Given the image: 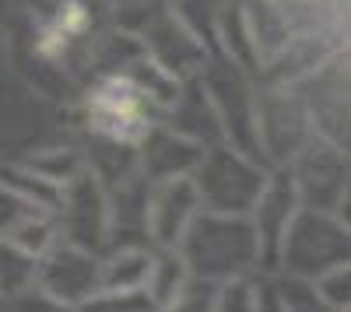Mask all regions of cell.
Returning a JSON list of instances; mask_svg holds the SVG:
<instances>
[{"label": "cell", "instance_id": "obj_1", "mask_svg": "<svg viewBox=\"0 0 351 312\" xmlns=\"http://www.w3.org/2000/svg\"><path fill=\"white\" fill-rule=\"evenodd\" d=\"M183 260L190 263L193 277L200 281H225L263 274V242L253 218H232V214H211L200 211V218L190 224V232L180 242Z\"/></svg>", "mask_w": 351, "mask_h": 312}, {"label": "cell", "instance_id": "obj_2", "mask_svg": "<svg viewBox=\"0 0 351 312\" xmlns=\"http://www.w3.org/2000/svg\"><path fill=\"white\" fill-rule=\"evenodd\" d=\"M193 183H197L204 211L253 218L263 190L271 183V168L236 148L218 144V148H208L200 168L193 172Z\"/></svg>", "mask_w": 351, "mask_h": 312}, {"label": "cell", "instance_id": "obj_3", "mask_svg": "<svg viewBox=\"0 0 351 312\" xmlns=\"http://www.w3.org/2000/svg\"><path fill=\"white\" fill-rule=\"evenodd\" d=\"M348 263H351V232L344 229V221L337 214L302 207L281 242L274 274L324 281L327 274H334Z\"/></svg>", "mask_w": 351, "mask_h": 312}, {"label": "cell", "instance_id": "obj_4", "mask_svg": "<svg viewBox=\"0 0 351 312\" xmlns=\"http://www.w3.org/2000/svg\"><path fill=\"white\" fill-rule=\"evenodd\" d=\"M200 84L218 112L225 144L256 161H267V155H263V130H260V99L250 92L246 70L225 56V60L208 64L200 70Z\"/></svg>", "mask_w": 351, "mask_h": 312}, {"label": "cell", "instance_id": "obj_5", "mask_svg": "<svg viewBox=\"0 0 351 312\" xmlns=\"http://www.w3.org/2000/svg\"><path fill=\"white\" fill-rule=\"evenodd\" d=\"M152 105L155 102L137 88L130 74H109L88 95V127L95 130L99 140L141 151L155 130V120L148 112Z\"/></svg>", "mask_w": 351, "mask_h": 312}, {"label": "cell", "instance_id": "obj_6", "mask_svg": "<svg viewBox=\"0 0 351 312\" xmlns=\"http://www.w3.org/2000/svg\"><path fill=\"white\" fill-rule=\"evenodd\" d=\"M60 235L64 242L88 249L95 257H106L112 249V211H109V196L106 186L92 176L81 172L67 193H64V207H60Z\"/></svg>", "mask_w": 351, "mask_h": 312}, {"label": "cell", "instance_id": "obj_7", "mask_svg": "<svg viewBox=\"0 0 351 312\" xmlns=\"http://www.w3.org/2000/svg\"><path fill=\"white\" fill-rule=\"evenodd\" d=\"M288 168H291V176H295L302 207L337 214L344 193L351 186V158L344 151H337L330 140H324L316 133Z\"/></svg>", "mask_w": 351, "mask_h": 312}, {"label": "cell", "instance_id": "obj_8", "mask_svg": "<svg viewBox=\"0 0 351 312\" xmlns=\"http://www.w3.org/2000/svg\"><path fill=\"white\" fill-rule=\"evenodd\" d=\"M102 291V257L60 242L39 260V295L77 312Z\"/></svg>", "mask_w": 351, "mask_h": 312}, {"label": "cell", "instance_id": "obj_9", "mask_svg": "<svg viewBox=\"0 0 351 312\" xmlns=\"http://www.w3.org/2000/svg\"><path fill=\"white\" fill-rule=\"evenodd\" d=\"M302 211V196H299V186H295V176L291 168H274L271 172V183L263 190L260 204L253 211V224L260 232V242H263V274H274L278 270V252H281V242L291 229V221L299 218Z\"/></svg>", "mask_w": 351, "mask_h": 312}, {"label": "cell", "instance_id": "obj_10", "mask_svg": "<svg viewBox=\"0 0 351 312\" xmlns=\"http://www.w3.org/2000/svg\"><path fill=\"white\" fill-rule=\"evenodd\" d=\"M204 204L193 176L155 183L152 190V242L155 249H180L190 224L200 218Z\"/></svg>", "mask_w": 351, "mask_h": 312}, {"label": "cell", "instance_id": "obj_11", "mask_svg": "<svg viewBox=\"0 0 351 312\" xmlns=\"http://www.w3.org/2000/svg\"><path fill=\"white\" fill-rule=\"evenodd\" d=\"M208 148L197 140L176 133L172 127H155L152 137L141 148V172L152 183H169V179H186L193 176Z\"/></svg>", "mask_w": 351, "mask_h": 312}, {"label": "cell", "instance_id": "obj_12", "mask_svg": "<svg viewBox=\"0 0 351 312\" xmlns=\"http://www.w3.org/2000/svg\"><path fill=\"white\" fill-rule=\"evenodd\" d=\"M155 249H112L102 257V291H148Z\"/></svg>", "mask_w": 351, "mask_h": 312}, {"label": "cell", "instance_id": "obj_13", "mask_svg": "<svg viewBox=\"0 0 351 312\" xmlns=\"http://www.w3.org/2000/svg\"><path fill=\"white\" fill-rule=\"evenodd\" d=\"M193 281L190 263L183 260L180 249H155V267H152V281H148V295L155 302V309H169L180 291Z\"/></svg>", "mask_w": 351, "mask_h": 312}, {"label": "cell", "instance_id": "obj_14", "mask_svg": "<svg viewBox=\"0 0 351 312\" xmlns=\"http://www.w3.org/2000/svg\"><path fill=\"white\" fill-rule=\"evenodd\" d=\"M278 281V295L285 302L288 312H337L327 295L319 291L316 281H302V277H285V274H274Z\"/></svg>", "mask_w": 351, "mask_h": 312}, {"label": "cell", "instance_id": "obj_15", "mask_svg": "<svg viewBox=\"0 0 351 312\" xmlns=\"http://www.w3.org/2000/svg\"><path fill=\"white\" fill-rule=\"evenodd\" d=\"M28 288H39V260L4 246V295L18 298Z\"/></svg>", "mask_w": 351, "mask_h": 312}, {"label": "cell", "instance_id": "obj_16", "mask_svg": "<svg viewBox=\"0 0 351 312\" xmlns=\"http://www.w3.org/2000/svg\"><path fill=\"white\" fill-rule=\"evenodd\" d=\"M215 312H260V277H236L218 288Z\"/></svg>", "mask_w": 351, "mask_h": 312}, {"label": "cell", "instance_id": "obj_17", "mask_svg": "<svg viewBox=\"0 0 351 312\" xmlns=\"http://www.w3.org/2000/svg\"><path fill=\"white\" fill-rule=\"evenodd\" d=\"M77 312H158L148 291H99Z\"/></svg>", "mask_w": 351, "mask_h": 312}, {"label": "cell", "instance_id": "obj_18", "mask_svg": "<svg viewBox=\"0 0 351 312\" xmlns=\"http://www.w3.org/2000/svg\"><path fill=\"white\" fill-rule=\"evenodd\" d=\"M218 288H221V285H215V281H200V277H193L190 285L180 291V298H176L169 309H162V312H215Z\"/></svg>", "mask_w": 351, "mask_h": 312}, {"label": "cell", "instance_id": "obj_19", "mask_svg": "<svg viewBox=\"0 0 351 312\" xmlns=\"http://www.w3.org/2000/svg\"><path fill=\"white\" fill-rule=\"evenodd\" d=\"M49 25H56L67 39H77L88 32V25H92V11H88L81 0H64L60 8H56V14L49 18Z\"/></svg>", "mask_w": 351, "mask_h": 312}, {"label": "cell", "instance_id": "obj_20", "mask_svg": "<svg viewBox=\"0 0 351 312\" xmlns=\"http://www.w3.org/2000/svg\"><path fill=\"white\" fill-rule=\"evenodd\" d=\"M316 285H319V291L327 295V302L337 312H351V263L334 270V274H327L324 281H316Z\"/></svg>", "mask_w": 351, "mask_h": 312}, {"label": "cell", "instance_id": "obj_21", "mask_svg": "<svg viewBox=\"0 0 351 312\" xmlns=\"http://www.w3.org/2000/svg\"><path fill=\"white\" fill-rule=\"evenodd\" d=\"M260 312H288L281 295H278L274 274H260Z\"/></svg>", "mask_w": 351, "mask_h": 312}, {"label": "cell", "instance_id": "obj_22", "mask_svg": "<svg viewBox=\"0 0 351 312\" xmlns=\"http://www.w3.org/2000/svg\"><path fill=\"white\" fill-rule=\"evenodd\" d=\"M337 218L344 221V229L351 232V186H348V193H344V200H341V207H337Z\"/></svg>", "mask_w": 351, "mask_h": 312}]
</instances>
